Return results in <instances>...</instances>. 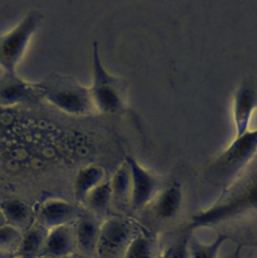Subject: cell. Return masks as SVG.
Masks as SVG:
<instances>
[{"label":"cell","mask_w":257,"mask_h":258,"mask_svg":"<svg viewBox=\"0 0 257 258\" xmlns=\"http://www.w3.org/2000/svg\"><path fill=\"white\" fill-rule=\"evenodd\" d=\"M35 258H51V257H47V256H37Z\"/></svg>","instance_id":"27"},{"label":"cell","mask_w":257,"mask_h":258,"mask_svg":"<svg viewBox=\"0 0 257 258\" xmlns=\"http://www.w3.org/2000/svg\"><path fill=\"white\" fill-rule=\"evenodd\" d=\"M83 211L84 208L78 204L59 198H47L34 210V222L49 230L74 224Z\"/></svg>","instance_id":"8"},{"label":"cell","mask_w":257,"mask_h":258,"mask_svg":"<svg viewBox=\"0 0 257 258\" xmlns=\"http://www.w3.org/2000/svg\"><path fill=\"white\" fill-rule=\"evenodd\" d=\"M225 240V236H220L215 242L210 244H202L197 242L188 244L189 258H218L220 249Z\"/></svg>","instance_id":"21"},{"label":"cell","mask_w":257,"mask_h":258,"mask_svg":"<svg viewBox=\"0 0 257 258\" xmlns=\"http://www.w3.org/2000/svg\"><path fill=\"white\" fill-rule=\"evenodd\" d=\"M157 258H168V249L160 251V252L158 253Z\"/></svg>","instance_id":"24"},{"label":"cell","mask_w":257,"mask_h":258,"mask_svg":"<svg viewBox=\"0 0 257 258\" xmlns=\"http://www.w3.org/2000/svg\"><path fill=\"white\" fill-rule=\"evenodd\" d=\"M89 89L97 113L115 115L125 110L128 98L127 82L106 69L97 41L92 46V83Z\"/></svg>","instance_id":"4"},{"label":"cell","mask_w":257,"mask_h":258,"mask_svg":"<svg viewBox=\"0 0 257 258\" xmlns=\"http://www.w3.org/2000/svg\"><path fill=\"white\" fill-rule=\"evenodd\" d=\"M140 231L126 218L106 217L100 225L96 258H123L130 242Z\"/></svg>","instance_id":"6"},{"label":"cell","mask_w":257,"mask_h":258,"mask_svg":"<svg viewBox=\"0 0 257 258\" xmlns=\"http://www.w3.org/2000/svg\"><path fill=\"white\" fill-rule=\"evenodd\" d=\"M231 258H241V256H240V252L237 250L232 256H231Z\"/></svg>","instance_id":"26"},{"label":"cell","mask_w":257,"mask_h":258,"mask_svg":"<svg viewBox=\"0 0 257 258\" xmlns=\"http://www.w3.org/2000/svg\"><path fill=\"white\" fill-rule=\"evenodd\" d=\"M249 211H257V172L236 181L214 205L195 215L191 227L216 224Z\"/></svg>","instance_id":"3"},{"label":"cell","mask_w":257,"mask_h":258,"mask_svg":"<svg viewBox=\"0 0 257 258\" xmlns=\"http://www.w3.org/2000/svg\"><path fill=\"white\" fill-rule=\"evenodd\" d=\"M65 258H92V257H89V256H87V255H85V254H83V253H81V252L76 250L75 252L71 253L70 255H68Z\"/></svg>","instance_id":"23"},{"label":"cell","mask_w":257,"mask_h":258,"mask_svg":"<svg viewBox=\"0 0 257 258\" xmlns=\"http://www.w3.org/2000/svg\"><path fill=\"white\" fill-rule=\"evenodd\" d=\"M168 258H189L187 241L184 239L175 246L168 248Z\"/></svg>","instance_id":"22"},{"label":"cell","mask_w":257,"mask_h":258,"mask_svg":"<svg viewBox=\"0 0 257 258\" xmlns=\"http://www.w3.org/2000/svg\"><path fill=\"white\" fill-rule=\"evenodd\" d=\"M124 159L131 174L130 207L135 211L142 210L150 205L163 188V179L146 169L133 156L127 155Z\"/></svg>","instance_id":"7"},{"label":"cell","mask_w":257,"mask_h":258,"mask_svg":"<svg viewBox=\"0 0 257 258\" xmlns=\"http://www.w3.org/2000/svg\"><path fill=\"white\" fill-rule=\"evenodd\" d=\"M11 257H14L13 255H10V254H7V253H4L2 251H0V258H11Z\"/></svg>","instance_id":"25"},{"label":"cell","mask_w":257,"mask_h":258,"mask_svg":"<svg viewBox=\"0 0 257 258\" xmlns=\"http://www.w3.org/2000/svg\"><path fill=\"white\" fill-rule=\"evenodd\" d=\"M182 204V190L178 182L164 185L152 203V210L156 217L162 220L173 219L179 212Z\"/></svg>","instance_id":"14"},{"label":"cell","mask_w":257,"mask_h":258,"mask_svg":"<svg viewBox=\"0 0 257 258\" xmlns=\"http://www.w3.org/2000/svg\"><path fill=\"white\" fill-rule=\"evenodd\" d=\"M44 15L36 9H30L7 32L0 35V68L2 73L16 74L28 45L42 24Z\"/></svg>","instance_id":"5"},{"label":"cell","mask_w":257,"mask_h":258,"mask_svg":"<svg viewBox=\"0 0 257 258\" xmlns=\"http://www.w3.org/2000/svg\"><path fill=\"white\" fill-rule=\"evenodd\" d=\"M48 230L36 222L22 233L19 247L15 253L19 258H35L39 256Z\"/></svg>","instance_id":"16"},{"label":"cell","mask_w":257,"mask_h":258,"mask_svg":"<svg viewBox=\"0 0 257 258\" xmlns=\"http://www.w3.org/2000/svg\"><path fill=\"white\" fill-rule=\"evenodd\" d=\"M109 181L112 191V204L118 206H130L131 174L125 159L116 168L112 177L109 178Z\"/></svg>","instance_id":"17"},{"label":"cell","mask_w":257,"mask_h":258,"mask_svg":"<svg viewBox=\"0 0 257 258\" xmlns=\"http://www.w3.org/2000/svg\"><path fill=\"white\" fill-rule=\"evenodd\" d=\"M0 213L6 224H9L24 232L34 222V210L26 203L16 199L0 201Z\"/></svg>","instance_id":"15"},{"label":"cell","mask_w":257,"mask_h":258,"mask_svg":"<svg viewBox=\"0 0 257 258\" xmlns=\"http://www.w3.org/2000/svg\"><path fill=\"white\" fill-rule=\"evenodd\" d=\"M39 97L36 83L21 79L17 73L0 76V106H13L33 101Z\"/></svg>","instance_id":"10"},{"label":"cell","mask_w":257,"mask_h":258,"mask_svg":"<svg viewBox=\"0 0 257 258\" xmlns=\"http://www.w3.org/2000/svg\"><path fill=\"white\" fill-rule=\"evenodd\" d=\"M36 84L40 99L61 113L73 117H87L97 113L89 87L74 77L50 73Z\"/></svg>","instance_id":"1"},{"label":"cell","mask_w":257,"mask_h":258,"mask_svg":"<svg viewBox=\"0 0 257 258\" xmlns=\"http://www.w3.org/2000/svg\"><path fill=\"white\" fill-rule=\"evenodd\" d=\"M155 239L140 231L130 242L123 258H157Z\"/></svg>","instance_id":"19"},{"label":"cell","mask_w":257,"mask_h":258,"mask_svg":"<svg viewBox=\"0 0 257 258\" xmlns=\"http://www.w3.org/2000/svg\"><path fill=\"white\" fill-rule=\"evenodd\" d=\"M76 250L74 226L63 225L48 230L39 256L65 258Z\"/></svg>","instance_id":"12"},{"label":"cell","mask_w":257,"mask_h":258,"mask_svg":"<svg viewBox=\"0 0 257 258\" xmlns=\"http://www.w3.org/2000/svg\"><path fill=\"white\" fill-rule=\"evenodd\" d=\"M11 258H19V257H16V256H14V257H11Z\"/></svg>","instance_id":"28"},{"label":"cell","mask_w":257,"mask_h":258,"mask_svg":"<svg viewBox=\"0 0 257 258\" xmlns=\"http://www.w3.org/2000/svg\"><path fill=\"white\" fill-rule=\"evenodd\" d=\"M112 205V191L109 178L95 187L85 199L82 207L99 220L105 217ZM102 221V220H101Z\"/></svg>","instance_id":"18"},{"label":"cell","mask_w":257,"mask_h":258,"mask_svg":"<svg viewBox=\"0 0 257 258\" xmlns=\"http://www.w3.org/2000/svg\"><path fill=\"white\" fill-rule=\"evenodd\" d=\"M256 110L257 83L253 80H245L235 90L232 100L235 136H240L251 128V121Z\"/></svg>","instance_id":"9"},{"label":"cell","mask_w":257,"mask_h":258,"mask_svg":"<svg viewBox=\"0 0 257 258\" xmlns=\"http://www.w3.org/2000/svg\"><path fill=\"white\" fill-rule=\"evenodd\" d=\"M106 179L107 173L102 165L94 162L83 165L73 180V195L76 203L82 206L86 197Z\"/></svg>","instance_id":"13"},{"label":"cell","mask_w":257,"mask_h":258,"mask_svg":"<svg viewBox=\"0 0 257 258\" xmlns=\"http://www.w3.org/2000/svg\"><path fill=\"white\" fill-rule=\"evenodd\" d=\"M257 155V127L235 136L233 141L209 164L206 178L224 191L237 181V177L248 167Z\"/></svg>","instance_id":"2"},{"label":"cell","mask_w":257,"mask_h":258,"mask_svg":"<svg viewBox=\"0 0 257 258\" xmlns=\"http://www.w3.org/2000/svg\"><path fill=\"white\" fill-rule=\"evenodd\" d=\"M101 222V220L84 209L83 213L73 224L77 251L96 258V247Z\"/></svg>","instance_id":"11"},{"label":"cell","mask_w":257,"mask_h":258,"mask_svg":"<svg viewBox=\"0 0 257 258\" xmlns=\"http://www.w3.org/2000/svg\"><path fill=\"white\" fill-rule=\"evenodd\" d=\"M22 231L9 225L3 224L0 226V251L15 256L19 247Z\"/></svg>","instance_id":"20"}]
</instances>
